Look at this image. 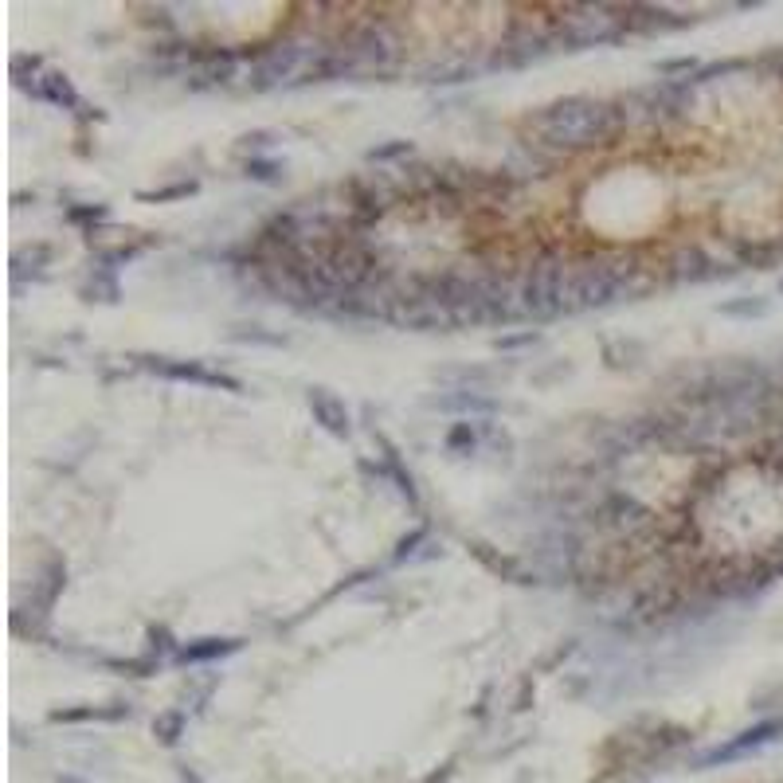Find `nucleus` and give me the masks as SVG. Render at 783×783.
<instances>
[{
  "mask_svg": "<svg viewBox=\"0 0 783 783\" xmlns=\"http://www.w3.org/2000/svg\"><path fill=\"white\" fill-rule=\"evenodd\" d=\"M627 126V110L596 98H564L529 118V130L549 149H596Z\"/></svg>",
  "mask_w": 783,
  "mask_h": 783,
  "instance_id": "nucleus-1",
  "label": "nucleus"
},
{
  "mask_svg": "<svg viewBox=\"0 0 783 783\" xmlns=\"http://www.w3.org/2000/svg\"><path fill=\"white\" fill-rule=\"evenodd\" d=\"M639 271L635 259H596V263H584L576 271H568L564 282V314H580V310H592V306H607L623 286L627 278Z\"/></svg>",
  "mask_w": 783,
  "mask_h": 783,
  "instance_id": "nucleus-2",
  "label": "nucleus"
},
{
  "mask_svg": "<svg viewBox=\"0 0 783 783\" xmlns=\"http://www.w3.org/2000/svg\"><path fill=\"white\" fill-rule=\"evenodd\" d=\"M564 282H568V267L560 255H541L521 286V314L537 318V322H549L556 314H564Z\"/></svg>",
  "mask_w": 783,
  "mask_h": 783,
  "instance_id": "nucleus-3",
  "label": "nucleus"
},
{
  "mask_svg": "<svg viewBox=\"0 0 783 783\" xmlns=\"http://www.w3.org/2000/svg\"><path fill=\"white\" fill-rule=\"evenodd\" d=\"M627 32V12H615L607 4H584V8H568L564 24L556 28L553 44H564L572 51L580 47H596V44H611Z\"/></svg>",
  "mask_w": 783,
  "mask_h": 783,
  "instance_id": "nucleus-4",
  "label": "nucleus"
},
{
  "mask_svg": "<svg viewBox=\"0 0 783 783\" xmlns=\"http://www.w3.org/2000/svg\"><path fill=\"white\" fill-rule=\"evenodd\" d=\"M345 63L357 71V67H388L396 55H400V40L392 36V28L388 24H365V28H357L353 36H349V44H345Z\"/></svg>",
  "mask_w": 783,
  "mask_h": 783,
  "instance_id": "nucleus-5",
  "label": "nucleus"
},
{
  "mask_svg": "<svg viewBox=\"0 0 783 783\" xmlns=\"http://www.w3.org/2000/svg\"><path fill=\"white\" fill-rule=\"evenodd\" d=\"M780 737H783V721H780V717H772V721H760V725H752V729L737 733L733 740H725V744H717V748L701 752V756H697V768H717V764H733V760H744V756H752V752H760V748L776 744Z\"/></svg>",
  "mask_w": 783,
  "mask_h": 783,
  "instance_id": "nucleus-6",
  "label": "nucleus"
},
{
  "mask_svg": "<svg viewBox=\"0 0 783 783\" xmlns=\"http://www.w3.org/2000/svg\"><path fill=\"white\" fill-rule=\"evenodd\" d=\"M302 59H306V47L298 44V40H282L275 47H263L259 59L251 63V83L255 87H275L282 79L298 75Z\"/></svg>",
  "mask_w": 783,
  "mask_h": 783,
  "instance_id": "nucleus-7",
  "label": "nucleus"
},
{
  "mask_svg": "<svg viewBox=\"0 0 783 783\" xmlns=\"http://www.w3.org/2000/svg\"><path fill=\"white\" fill-rule=\"evenodd\" d=\"M145 369L161 372L169 380H192V384H204V388H228V392H239V380H231L224 372L204 369L200 361H169V357H145Z\"/></svg>",
  "mask_w": 783,
  "mask_h": 783,
  "instance_id": "nucleus-8",
  "label": "nucleus"
},
{
  "mask_svg": "<svg viewBox=\"0 0 783 783\" xmlns=\"http://www.w3.org/2000/svg\"><path fill=\"white\" fill-rule=\"evenodd\" d=\"M310 412H314V419L322 423L329 435H337V439H345V435L353 431V419H349L345 400L333 396L329 388H310Z\"/></svg>",
  "mask_w": 783,
  "mask_h": 783,
  "instance_id": "nucleus-9",
  "label": "nucleus"
},
{
  "mask_svg": "<svg viewBox=\"0 0 783 783\" xmlns=\"http://www.w3.org/2000/svg\"><path fill=\"white\" fill-rule=\"evenodd\" d=\"M188 67H192V79L196 83H224L235 71V55L224 47H208V51H192L188 55Z\"/></svg>",
  "mask_w": 783,
  "mask_h": 783,
  "instance_id": "nucleus-10",
  "label": "nucleus"
},
{
  "mask_svg": "<svg viewBox=\"0 0 783 783\" xmlns=\"http://www.w3.org/2000/svg\"><path fill=\"white\" fill-rule=\"evenodd\" d=\"M670 275L678 278V282H705V278H713V259L701 251V247H682L674 259H670Z\"/></svg>",
  "mask_w": 783,
  "mask_h": 783,
  "instance_id": "nucleus-11",
  "label": "nucleus"
},
{
  "mask_svg": "<svg viewBox=\"0 0 783 783\" xmlns=\"http://www.w3.org/2000/svg\"><path fill=\"white\" fill-rule=\"evenodd\" d=\"M36 98L55 102V106H83V102H79V94H75V87H71V79H67V75H59V71L40 75V83H36Z\"/></svg>",
  "mask_w": 783,
  "mask_h": 783,
  "instance_id": "nucleus-12",
  "label": "nucleus"
},
{
  "mask_svg": "<svg viewBox=\"0 0 783 783\" xmlns=\"http://www.w3.org/2000/svg\"><path fill=\"white\" fill-rule=\"evenodd\" d=\"M737 259L744 267H776L783 259V239H768V243H737Z\"/></svg>",
  "mask_w": 783,
  "mask_h": 783,
  "instance_id": "nucleus-13",
  "label": "nucleus"
},
{
  "mask_svg": "<svg viewBox=\"0 0 783 783\" xmlns=\"http://www.w3.org/2000/svg\"><path fill=\"white\" fill-rule=\"evenodd\" d=\"M231 650H239V639H200L181 650V662H212V658H224Z\"/></svg>",
  "mask_w": 783,
  "mask_h": 783,
  "instance_id": "nucleus-14",
  "label": "nucleus"
},
{
  "mask_svg": "<svg viewBox=\"0 0 783 783\" xmlns=\"http://www.w3.org/2000/svg\"><path fill=\"white\" fill-rule=\"evenodd\" d=\"M181 733H185V713L181 709H169V713H161L153 721V737L161 740V744H177Z\"/></svg>",
  "mask_w": 783,
  "mask_h": 783,
  "instance_id": "nucleus-15",
  "label": "nucleus"
},
{
  "mask_svg": "<svg viewBox=\"0 0 783 783\" xmlns=\"http://www.w3.org/2000/svg\"><path fill=\"white\" fill-rule=\"evenodd\" d=\"M196 185L192 181H181V185L157 188V192H138V200H153V204H165V200H181V196H192Z\"/></svg>",
  "mask_w": 783,
  "mask_h": 783,
  "instance_id": "nucleus-16",
  "label": "nucleus"
},
{
  "mask_svg": "<svg viewBox=\"0 0 783 783\" xmlns=\"http://www.w3.org/2000/svg\"><path fill=\"white\" fill-rule=\"evenodd\" d=\"M404 153H412V145H408V141H388V145L372 149L369 161H392V157H404Z\"/></svg>",
  "mask_w": 783,
  "mask_h": 783,
  "instance_id": "nucleus-17",
  "label": "nucleus"
},
{
  "mask_svg": "<svg viewBox=\"0 0 783 783\" xmlns=\"http://www.w3.org/2000/svg\"><path fill=\"white\" fill-rule=\"evenodd\" d=\"M278 169L275 161H247V177H255V181H278Z\"/></svg>",
  "mask_w": 783,
  "mask_h": 783,
  "instance_id": "nucleus-18",
  "label": "nucleus"
},
{
  "mask_svg": "<svg viewBox=\"0 0 783 783\" xmlns=\"http://www.w3.org/2000/svg\"><path fill=\"white\" fill-rule=\"evenodd\" d=\"M102 216H106L102 204H94V208H71V212H67L71 224H91V220H102Z\"/></svg>",
  "mask_w": 783,
  "mask_h": 783,
  "instance_id": "nucleus-19",
  "label": "nucleus"
},
{
  "mask_svg": "<svg viewBox=\"0 0 783 783\" xmlns=\"http://www.w3.org/2000/svg\"><path fill=\"white\" fill-rule=\"evenodd\" d=\"M447 447H451V451H459V447H474V431H470V423H459V427L451 431Z\"/></svg>",
  "mask_w": 783,
  "mask_h": 783,
  "instance_id": "nucleus-20",
  "label": "nucleus"
},
{
  "mask_svg": "<svg viewBox=\"0 0 783 783\" xmlns=\"http://www.w3.org/2000/svg\"><path fill=\"white\" fill-rule=\"evenodd\" d=\"M760 63H764V67H768V71H772L776 79H783V47H776V51H768V55H764Z\"/></svg>",
  "mask_w": 783,
  "mask_h": 783,
  "instance_id": "nucleus-21",
  "label": "nucleus"
},
{
  "mask_svg": "<svg viewBox=\"0 0 783 783\" xmlns=\"http://www.w3.org/2000/svg\"><path fill=\"white\" fill-rule=\"evenodd\" d=\"M764 302H740V306H725V314H760Z\"/></svg>",
  "mask_w": 783,
  "mask_h": 783,
  "instance_id": "nucleus-22",
  "label": "nucleus"
},
{
  "mask_svg": "<svg viewBox=\"0 0 783 783\" xmlns=\"http://www.w3.org/2000/svg\"><path fill=\"white\" fill-rule=\"evenodd\" d=\"M419 541H423V529H415L412 537H404V541H400V556H408V553H412V549H415V545H419Z\"/></svg>",
  "mask_w": 783,
  "mask_h": 783,
  "instance_id": "nucleus-23",
  "label": "nucleus"
}]
</instances>
